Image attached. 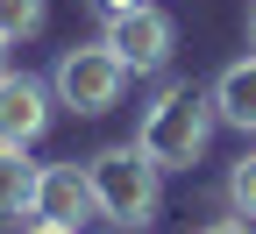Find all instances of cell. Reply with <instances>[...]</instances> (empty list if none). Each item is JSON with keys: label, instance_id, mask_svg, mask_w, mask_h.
Listing matches in <instances>:
<instances>
[{"label": "cell", "instance_id": "obj_1", "mask_svg": "<svg viewBox=\"0 0 256 234\" xmlns=\"http://www.w3.org/2000/svg\"><path fill=\"white\" fill-rule=\"evenodd\" d=\"M214 92H200V85H164L142 107V128H136V142L150 149V163H164V171H192V163L206 156V142H214Z\"/></svg>", "mask_w": 256, "mask_h": 234}, {"label": "cell", "instance_id": "obj_2", "mask_svg": "<svg viewBox=\"0 0 256 234\" xmlns=\"http://www.w3.org/2000/svg\"><path fill=\"white\" fill-rule=\"evenodd\" d=\"M92 178V206H100V220L114 227H142L156 220V199H164V163H150L142 142H114L86 163Z\"/></svg>", "mask_w": 256, "mask_h": 234}, {"label": "cell", "instance_id": "obj_3", "mask_svg": "<svg viewBox=\"0 0 256 234\" xmlns=\"http://www.w3.org/2000/svg\"><path fill=\"white\" fill-rule=\"evenodd\" d=\"M50 92H57V107H72V114H107L128 92V64L107 43H72L57 57V71H50Z\"/></svg>", "mask_w": 256, "mask_h": 234}, {"label": "cell", "instance_id": "obj_4", "mask_svg": "<svg viewBox=\"0 0 256 234\" xmlns=\"http://www.w3.org/2000/svg\"><path fill=\"white\" fill-rule=\"evenodd\" d=\"M50 107H57V92L36 78V71H0V142L8 149H28V142H43V128H50Z\"/></svg>", "mask_w": 256, "mask_h": 234}, {"label": "cell", "instance_id": "obj_5", "mask_svg": "<svg viewBox=\"0 0 256 234\" xmlns=\"http://www.w3.org/2000/svg\"><path fill=\"white\" fill-rule=\"evenodd\" d=\"M128 71H164L171 64V14L164 7H128V14H107V36H100Z\"/></svg>", "mask_w": 256, "mask_h": 234}, {"label": "cell", "instance_id": "obj_6", "mask_svg": "<svg viewBox=\"0 0 256 234\" xmlns=\"http://www.w3.org/2000/svg\"><path fill=\"white\" fill-rule=\"evenodd\" d=\"M28 220H57V227H86V220H100L86 163H43V171H36V206H28Z\"/></svg>", "mask_w": 256, "mask_h": 234}, {"label": "cell", "instance_id": "obj_7", "mask_svg": "<svg viewBox=\"0 0 256 234\" xmlns=\"http://www.w3.org/2000/svg\"><path fill=\"white\" fill-rule=\"evenodd\" d=\"M214 114L228 121V128H242V135H256V50L235 57L228 71L214 78Z\"/></svg>", "mask_w": 256, "mask_h": 234}, {"label": "cell", "instance_id": "obj_8", "mask_svg": "<svg viewBox=\"0 0 256 234\" xmlns=\"http://www.w3.org/2000/svg\"><path fill=\"white\" fill-rule=\"evenodd\" d=\"M36 171L43 163H28V149L0 142V227H14L28 206H36Z\"/></svg>", "mask_w": 256, "mask_h": 234}, {"label": "cell", "instance_id": "obj_9", "mask_svg": "<svg viewBox=\"0 0 256 234\" xmlns=\"http://www.w3.org/2000/svg\"><path fill=\"white\" fill-rule=\"evenodd\" d=\"M43 21H50V0H0V36L8 43H28Z\"/></svg>", "mask_w": 256, "mask_h": 234}, {"label": "cell", "instance_id": "obj_10", "mask_svg": "<svg viewBox=\"0 0 256 234\" xmlns=\"http://www.w3.org/2000/svg\"><path fill=\"white\" fill-rule=\"evenodd\" d=\"M228 206H235L242 220H256V149H249L235 171H228Z\"/></svg>", "mask_w": 256, "mask_h": 234}, {"label": "cell", "instance_id": "obj_11", "mask_svg": "<svg viewBox=\"0 0 256 234\" xmlns=\"http://www.w3.org/2000/svg\"><path fill=\"white\" fill-rule=\"evenodd\" d=\"M200 234H256V220H242V213H235V220H206Z\"/></svg>", "mask_w": 256, "mask_h": 234}, {"label": "cell", "instance_id": "obj_12", "mask_svg": "<svg viewBox=\"0 0 256 234\" xmlns=\"http://www.w3.org/2000/svg\"><path fill=\"white\" fill-rule=\"evenodd\" d=\"M22 234H78V227H57V220H36V227H22Z\"/></svg>", "mask_w": 256, "mask_h": 234}, {"label": "cell", "instance_id": "obj_13", "mask_svg": "<svg viewBox=\"0 0 256 234\" xmlns=\"http://www.w3.org/2000/svg\"><path fill=\"white\" fill-rule=\"evenodd\" d=\"M128 7H142V0H100V14H128Z\"/></svg>", "mask_w": 256, "mask_h": 234}, {"label": "cell", "instance_id": "obj_14", "mask_svg": "<svg viewBox=\"0 0 256 234\" xmlns=\"http://www.w3.org/2000/svg\"><path fill=\"white\" fill-rule=\"evenodd\" d=\"M0 71H8V36H0Z\"/></svg>", "mask_w": 256, "mask_h": 234}, {"label": "cell", "instance_id": "obj_15", "mask_svg": "<svg viewBox=\"0 0 256 234\" xmlns=\"http://www.w3.org/2000/svg\"><path fill=\"white\" fill-rule=\"evenodd\" d=\"M249 43H256V14H249Z\"/></svg>", "mask_w": 256, "mask_h": 234}]
</instances>
